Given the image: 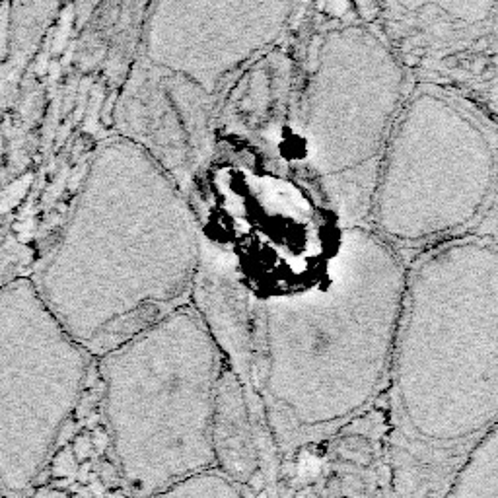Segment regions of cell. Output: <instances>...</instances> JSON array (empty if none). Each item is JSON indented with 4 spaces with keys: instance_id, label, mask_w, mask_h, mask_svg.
I'll list each match as a JSON object with an SVG mask.
<instances>
[{
    "instance_id": "2",
    "label": "cell",
    "mask_w": 498,
    "mask_h": 498,
    "mask_svg": "<svg viewBox=\"0 0 498 498\" xmlns=\"http://www.w3.org/2000/svg\"><path fill=\"white\" fill-rule=\"evenodd\" d=\"M407 269L378 232L329 234L302 281L263 304L259 395L282 454L358 417L393 366Z\"/></svg>"
},
{
    "instance_id": "12",
    "label": "cell",
    "mask_w": 498,
    "mask_h": 498,
    "mask_svg": "<svg viewBox=\"0 0 498 498\" xmlns=\"http://www.w3.org/2000/svg\"><path fill=\"white\" fill-rule=\"evenodd\" d=\"M29 498H86L78 491H68L58 484H37L33 491L29 492Z\"/></svg>"
},
{
    "instance_id": "3",
    "label": "cell",
    "mask_w": 498,
    "mask_h": 498,
    "mask_svg": "<svg viewBox=\"0 0 498 498\" xmlns=\"http://www.w3.org/2000/svg\"><path fill=\"white\" fill-rule=\"evenodd\" d=\"M405 436L470 450L498 422V244L457 238L407 271L393 354Z\"/></svg>"
},
{
    "instance_id": "9",
    "label": "cell",
    "mask_w": 498,
    "mask_h": 498,
    "mask_svg": "<svg viewBox=\"0 0 498 498\" xmlns=\"http://www.w3.org/2000/svg\"><path fill=\"white\" fill-rule=\"evenodd\" d=\"M214 467L246 492L261 475V450L244 383L226 366L217 390L212 417Z\"/></svg>"
},
{
    "instance_id": "1",
    "label": "cell",
    "mask_w": 498,
    "mask_h": 498,
    "mask_svg": "<svg viewBox=\"0 0 498 498\" xmlns=\"http://www.w3.org/2000/svg\"><path fill=\"white\" fill-rule=\"evenodd\" d=\"M201 232L180 183L140 145L103 146L33 286L94 358L191 304Z\"/></svg>"
},
{
    "instance_id": "5",
    "label": "cell",
    "mask_w": 498,
    "mask_h": 498,
    "mask_svg": "<svg viewBox=\"0 0 498 498\" xmlns=\"http://www.w3.org/2000/svg\"><path fill=\"white\" fill-rule=\"evenodd\" d=\"M497 180V137L462 100L422 84L399 111L372 199L375 232L420 242L470 224Z\"/></svg>"
},
{
    "instance_id": "11",
    "label": "cell",
    "mask_w": 498,
    "mask_h": 498,
    "mask_svg": "<svg viewBox=\"0 0 498 498\" xmlns=\"http://www.w3.org/2000/svg\"><path fill=\"white\" fill-rule=\"evenodd\" d=\"M152 498H246V492L222 471L212 467L170 484Z\"/></svg>"
},
{
    "instance_id": "4",
    "label": "cell",
    "mask_w": 498,
    "mask_h": 498,
    "mask_svg": "<svg viewBox=\"0 0 498 498\" xmlns=\"http://www.w3.org/2000/svg\"><path fill=\"white\" fill-rule=\"evenodd\" d=\"M117 475L152 498L214 467L212 417L224 354L191 302L98 358Z\"/></svg>"
},
{
    "instance_id": "10",
    "label": "cell",
    "mask_w": 498,
    "mask_h": 498,
    "mask_svg": "<svg viewBox=\"0 0 498 498\" xmlns=\"http://www.w3.org/2000/svg\"><path fill=\"white\" fill-rule=\"evenodd\" d=\"M444 498H498V422L467 450Z\"/></svg>"
},
{
    "instance_id": "13",
    "label": "cell",
    "mask_w": 498,
    "mask_h": 498,
    "mask_svg": "<svg viewBox=\"0 0 498 498\" xmlns=\"http://www.w3.org/2000/svg\"><path fill=\"white\" fill-rule=\"evenodd\" d=\"M497 228H498V220H497Z\"/></svg>"
},
{
    "instance_id": "8",
    "label": "cell",
    "mask_w": 498,
    "mask_h": 498,
    "mask_svg": "<svg viewBox=\"0 0 498 498\" xmlns=\"http://www.w3.org/2000/svg\"><path fill=\"white\" fill-rule=\"evenodd\" d=\"M172 10L191 29L175 22L164 4H154L150 16L177 31L193 33L197 47L174 58L166 71L185 76L210 95L222 76L238 66L239 61L276 41L294 4H172ZM195 43L160 53L148 61L150 65H158Z\"/></svg>"
},
{
    "instance_id": "7",
    "label": "cell",
    "mask_w": 498,
    "mask_h": 498,
    "mask_svg": "<svg viewBox=\"0 0 498 498\" xmlns=\"http://www.w3.org/2000/svg\"><path fill=\"white\" fill-rule=\"evenodd\" d=\"M405 73L368 26L351 24L319 41L302 98L306 162L329 201L354 175L378 177L383 148L403 105Z\"/></svg>"
},
{
    "instance_id": "6",
    "label": "cell",
    "mask_w": 498,
    "mask_h": 498,
    "mask_svg": "<svg viewBox=\"0 0 498 498\" xmlns=\"http://www.w3.org/2000/svg\"><path fill=\"white\" fill-rule=\"evenodd\" d=\"M92 358L33 282L0 289V491L18 497L39 484Z\"/></svg>"
}]
</instances>
